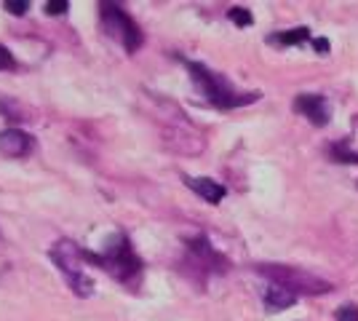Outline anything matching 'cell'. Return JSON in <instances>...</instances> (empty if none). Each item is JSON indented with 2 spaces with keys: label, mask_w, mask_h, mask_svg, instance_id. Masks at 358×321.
I'll return each instance as SVG.
<instances>
[{
  "label": "cell",
  "mask_w": 358,
  "mask_h": 321,
  "mask_svg": "<svg viewBox=\"0 0 358 321\" xmlns=\"http://www.w3.org/2000/svg\"><path fill=\"white\" fill-rule=\"evenodd\" d=\"M83 257H86V262H94L96 268L107 271L115 281L126 284V287H136L142 281V273H145V262L134 252V246H131L129 236L123 230L113 233L107 238L102 252H86L83 249Z\"/></svg>",
  "instance_id": "1"
},
{
  "label": "cell",
  "mask_w": 358,
  "mask_h": 321,
  "mask_svg": "<svg viewBox=\"0 0 358 321\" xmlns=\"http://www.w3.org/2000/svg\"><path fill=\"white\" fill-rule=\"evenodd\" d=\"M185 67H187L190 80H193V86L198 89V94H201L211 107H217V110H236V107L252 105V102H257V99L262 97L259 92H238L227 78L220 76V73H214L203 62L185 59Z\"/></svg>",
  "instance_id": "2"
},
{
  "label": "cell",
  "mask_w": 358,
  "mask_h": 321,
  "mask_svg": "<svg viewBox=\"0 0 358 321\" xmlns=\"http://www.w3.org/2000/svg\"><path fill=\"white\" fill-rule=\"evenodd\" d=\"M48 257L59 268V273L64 276V281L73 290V294H78V297H91L94 294V278L86 273V268H83V262H86L83 249L75 244V241L59 238L57 244L51 246Z\"/></svg>",
  "instance_id": "3"
},
{
  "label": "cell",
  "mask_w": 358,
  "mask_h": 321,
  "mask_svg": "<svg viewBox=\"0 0 358 321\" xmlns=\"http://www.w3.org/2000/svg\"><path fill=\"white\" fill-rule=\"evenodd\" d=\"M99 24L107 38H115L126 54H136L145 43L139 24L120 3H99Z\"/></svg>",
  "instance_id": "4"
},
{
  "label": "cell",
  "mask_w": 358,
  "mask_h": 321,
  "mask_svg": "<svg viewBox=\"0 0 358 321\" xmlns=\"http://www.w3.org/2000/svg\"><path fill=\"white\" fill-rule=\"evenodd\" d=\"M259 273L268 276L270 284H278L297 297L299 294H327L334 290L327 278L308 273L302 268H292V265H259Z\"/></svg>",
  "instance_id": "5"
},
{
  "label": "cell",
  "mask_w": 358,
  "mask_h": 321,
  "mask_svg": "<svg viewBox=\"0 0 358 321\" xmlns=\"http://www.w3.org/2000/svg\"><path fill=\"white\" fill-rule=\"evenodd\" d=\"M294 110L318 129H324L329 123V102L324 94H299L294 99Z\"/></svg>",
  "instance_id": "6"
},
{
  "label": "cell",
  "mask_w": 358,
  "mask_h": 321,
  "mask_svg": "<svg viewBox=\"0 0 358 321\" xmlns=\"http://www.w3.org/2000/svg\"><path fill=\"white\" fill-rule=\"evenodd\" d=\"M0 153L8 158H24L32 153V137L22 129H3L0 131Z\"/></svg>",
  "instance_id": "7"
},
{
  "label": "cell",
  "mask_w": 358,
  "mask_h": 321,
  "mask_svg": "<svg viewBox=\"0 0 358 321\" xmlns=\"http://www.w3.org/2000/svg\"><path fill=\"white\" fill-rule=\"evenodd\" d=\"M187 249H190V255H193L195 260L201 262L203 268H214V271H227V260H224L222 255L209 244V238L206 236H195L187 241Z\"/></svg>",
  "instance_id": "8"
},
{
  "label": "cell",
  "mask_w": 358,
  "mask_h": 321,
  "mask_svg": "<svg viewBox=\"0 0 358 321\" xmlns=\"http://www.w3.org/2000/svg\"><path fill=\"white\" fill-rule=\"evenodd\" d=\"M185 185L193 190L195 196H201V199L206 201V204H220V201L227 196V187L222 183H217V180H211V177H182Z\"/></svg>",
  "instance_id": "9"
},
{
  "label": "cell",
  "mask_w": 358,
  "mask_h": 321,
  "mask_svg": "<svg viewBox=\"0 0 358 321\" xmlns=\"http://www.w3.org/2000/svg\"><path fill=\"white\" fill-rule=\"evenodd\" d=\"M262 303L268 308V313H281V311H286V308H292L297 303V294H292V292L278 287V284H270L265 294H262Z\"/></svg>",
  "instance_id": "10"
},
{
  "label": "cell",
  "mask_w": 358,
  "mask_h": 321,
  "mask_svg": "<svg viewBox=\"0 0 358 321\" xmlns=\"http://www.w3.org/2000/svg\"><path fill=\"white\" fill-rule=\"evenodd\" d=\"M310 27H294V30H278L268 35V43L273 46H305L310 41Z\"/></svg>",
  "instance_id": "11"
},
{
  "label": "cell",
  "mask_w": 358,
  "mask_h": 321,
  "mask_svg": "<svg viewBox=\"0 0 358 321\" xmlns=\"http://www.w3.org/2000/svg\"><path fill=\"white\" fill-rule=\"evenodd\" d=\"M327 155L334 161V164H358V153L348 148V139H340V142L329 145Z\"/></svg>",
  "instance_id": "12"
},
{
  "label": "cell",
  "mask_w": 358,
  "mask_h": 321,
  "mask_svg": "<svg viewBox=\"0 0 358 321\" xmlns=\"http://www.w3.org/2000/svg\"><path fill=\"white\" fill-rule=\"evenodd\" d=\"M227 19L236 24V27H252L254 24V16L249 8H241V6H233L230 11H227Z\"/></svg>",
  "instance_id": "13"
},
{
  "label": "cell",
  "mask_w": 358,
  "mask_h": 321,
  "mask_svg": "<svg viewBox=\"0 0 358 321\" xmlns=\"http://www.w3.org/2000/svg\"><path fill=\"white\" fill-rule=\"evenodd\" d=\"M337 321H358V306L356 303H345V306L337 308Z\"/></svg>",
  "instance_id": "14"
},
{
  "label": "cell",
  "mask_w": 358,
  "mask_h": 321,
  "mask_svg": "<svg viewBox=\"0 0 358 321\" xmlns=\"http://www.w3.org/2000/svg\"><path fill=\"white\" fill-rule=\"evenodd\" d=\"M70 11V3L67 0H48L45 3V14L48 16H64Z\"/></svg>",
  "instance_id": "15"
},
{
  "label": "cell",
  "mask_w": 358,
  "mask_h": 321,
  "mask_svg": "<svg viewBox=\"0 0 358 321\" xmlns=\"http://www.w3.org/2000/svg\"><path fill=\"white\" fill-rule=\"evenodd\" d=\"M3 6H6L8 14H14V16H24L30 11V3H27V0H6Z\"/></svg>",
  "instance_id": "16"
},
{
  "label": "cell",
  "mask_w": 358,
  "mask_h": 321,
  "mask_svg": "<svg viewBox=\"0 0 358 321\" xmlns=\"http://www.w3.org/2000/svg\"><path fill=\"white\" fill-rule=\"evenodd\" d=\"M0 70H16L14 54H11L6 46H0Z\"/></svg>",
  "instance_id": "17"
},
{
  "label": "cell",
  "mask_w": 358,
  "mask_h": 321,
  "mask_svg": "<svg viewBox=\"0 0 358 321\" xmlns=\"http://www.w3.org/2000/svg\"><path fill=\"white\" fill-rule=\"evenodd\" d=\"M313 48L321 54V57H327V54H329V41H327V38H313Z\"/></svg>",
  "instance_id": "18"
},
{
  "label": "cell",
  "mask_w": 358,
  "mask_h": 321,
  "mask_svg": "<svg viewBox=\"0 0 358 321\" xmlns=\"http://www.w3.org/2000/svg\"><path fill=\"white\" fill-rule=\"evenodd\" d=\"M356 187H358V183H356Z\"/></svg>",
  "instance_id": "19"
}]
</instances>
